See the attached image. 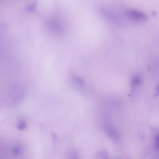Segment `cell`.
<instances>
[{"label":"cell","instance_id":"cell-1","mask_svg":"<svg viewBox=\"0 0 159 159\" xmlns=\"http://www.w3.org/2000/svg\"><path fill=\"white\" fill-rule=\"evenodd\" d=\"M103 128L104 132L110 139L115 142L119 141V134L114 127L109 124L106 123L103 125Z\"/></svg>","mask_w":159,"mask_h":159},{"label":"cell","instance_id":"cell-2","mask_svg":"<svg viewBox=\"0 0 159 159\" xmlns=\"http://www.w3.org/2000/svg\"><path fill=\"white\" fill-rule=\"evenodd\" d=\"M128 16L132 20L139 22L146 20L148 17L144 13L137 10H131L127 13Z\"/></svg>","mask_w":159,"mask_h":159},{"label":"cell","instance_id":"cell-3","mask_svg":"<svg viewBox=\"0 0 159 159\" xmlns=\"http://www.w3.org/2000/svg\"><path fill=\"white\" fill-rule=\"evenodd\" d=\"M95 159H109L108 154L105 150L98 152L95 156Z\"/></svg>","mask_w":159,"mask_h":159},{"label":"cell","instance_id":"cell-4","mask_svg":"<svg viewBox=\"0 0 159 159\" xmlns=\"http://www.w3.org/2000/svg\"><path fill=\"white\" fill-rule=\"evenodd\" d=\"M142 82V78L138 75H136L133 76L131 80V85L133 87H136L139 85Z\"/></svg>","mask_w":159,"mask_h":159},{"label":"cell","instance_id":"cell-5","mask_svg":"<svg viewBox=\"0 0 159 159\" xmlns=\"http://www.w3.org/2000/svg\"><path fill=\"white\" fill-rule=\"evenodd\" d=\"M23 151L22 147L20 145L15 146L12 149V152L14 155L18 156L21 154Z\"/></svg>","mask_w":159,"mask_h":159},{"label":"cell","instance_id":"cell-6","mask_svg":"<svg viewBox=\"0 0 159 159\" xmlns=\"http://www.w3.org/2000/svg\"><path fill=\"white\" fill-rule=\"evenodd\" d=\"M68 159H80L78 151L75 150L71 151L70 153Z\"/></svg>","mask_w":159,"mask_h":159},{"label":"cell","instance_id":"cell-7","mask_svg":"<svg viewBox=\"0 0 159 159\" xmlns=\"http://www.w3.org/2000/svg\"><path fill=\"white\" fill-rule=\"evenodd\" d=\"M73 79L75 83L76 84L79 86H82L83 85V81L80 78L78 77L74 76L73 78Z\"/></svg>","mask_w":159,"mask_h":159},{"label":"cell","instance_id":"cell-8","mask_svg":"<svg viewBox=\"0 0 159 159\" xmlns=\"http://www.w3.org/2000/svg\"><path fill=\"white\" fill-rule=\"evenodd\" d=\"M155 143L156 147L159 148V133L155 136Z\"/></svg>","mask_w":159,"mask_h":159},{"label":"cell","instance_id":"cell-9","mask_svg":"<svg viewBox=\"0 0 159 159\" xmlns=\"http://www.w3.org/2000/svg\"><path fill=\"white\" fill-rule=\"evenodd\" d=\"M159 95V84L157 87L156 89V93L155 95V97H157Z\"/></svg>","mask_w":159,"mask_h":159}]
</instances>
